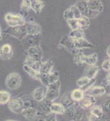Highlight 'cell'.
<instances>
[{"label": "cell", "instance_id": "cell-20", "mask_svg": "<svg viewBox=\"0 0 110 121\" xmlns=\"http://www.w3.org/2000/svg\"><path fill=\"white\" fill-rule=\"evenodd\" d=\"M98 71H99V68L97 65L88 66L85 70L84 75L88 77L89 79L96 78Z\"/></svg>", "mask_w": 110, "mask_h": 121}, {"label": "cell", "instance_id": "cell-39", "mask_svg": "<svg viewBox=\"0 0 110 121\" xmlns=\"http://www.w3.org/2000/svg\"><path fill=\"white\" fill-rule=\"evenodd\" d=\"M90 79H89L88 77L86 76H83L81 77H80L79 79H78L77 81V85L79 87H82L84 86V85H85L86 83L89 82Z\"/></svg>", "mask_w": 110, "mask_h": 121}, {"label": "cell", "instance_id": "cell-37", "mask_svg": "<svg viewBox=\"0 0 110 121\" xmlns=\"http://www.w3.org/2000/svg\"><path fill=\"white\" fill-rule=\"evenodd\" d=\"M95 82H96V78L90 79L89 80V82L86 83L85 85H84V86H82V87H80V89L82 90L85 92L87 90H88L90 88H91L92 86H93L94 85Z\"/></svg>", "mask_w": 110, "mask_h": 121}, {"label": "cell", "instance_id": "cell-35", "mask_svg": "<svg viewBox=\"0 0 110 121\" xmlns=\"http://www.w3.org/2000/svg\"><path fill=\"white\" fill-rule=\"evenodd\" d=\"M67 23L69 26L70 29L71 30H75V29H77L79 28V26H78V23H77V19H67Z\"/></svg>", "mask_w": 110, "mask_h": 121}, {"label": "cell", "instance_id": "cell-41", "mask_svg": "<svg viewBox=\"0 0 110 121\" xmlns=\"http://www.w3.org/2000/svg\"><path fill=\"white\" fill-rule=\"evenodd\" d=\"M102 69L106 72H110V59H107L104 60L102 63Z\"/></svg>", "mask_w": 110, "mask_h": 121}, {"label": "cell", "instance_id": "cell-8", "mask_svg": "<svg viewBox=\"0 0 110 121\" xmlns=\"http://www.w3.org/2000/svg\"><path fill=\"white\" fill-rule=\"evenodd\" d=\"M38 80L43 84V86H47L51 83H54L59 80V73L58 71L51 72L47 74H40Z\"/></svg>", "mask_w": 110, "mask_h": 121}, {"label": "cell", "instance_id": "cell-4", "mask_svg": "<svg viewBox=\"0 0 110 121\" xmlns=\"http://www.w3.org/2000/svg\"><path fill=\"white\" fill-rule=\"evenodd\" d=\"M5 21L9 27L23 26L26 21L23 15L13 13H7L5 15Z\"/></svg>", "mask_w": 110, "mask_h": 121}, {"label": "cell", "instance_id": "cell-7", "mask_svg": "<svg viewBox=\"0 0 110 121\" xmlns=\"http://www.w3.org/2000/svg\"><path fill=\"white\" fill-rule=\"evenodd\" d=\"M7 104L8 105L9 109L14 114H21L22 110L24 109L23 100L19 97L11 98Z\"/></svg>", "mask_w": 110, "mask_h": 121}, {"label": "cell", "instance_id": "cell-6", "mask_svg": "<svg viewBox=\"0 0 110 121\" xmlns=\"http://www.w3.org/2000/svg\"><path fill=\"white\" fill-rule=\"evenodd\" d=\"M26 56L35 61L42 62L43 57V52L40 45L30 46L26 51Z\"/></svg>", "mask_w": 110, "mask_h": 121}, {"label": "cell", "instance_id": "cell-13", "mask_svg": "<svg viewBox=\"0 0 110 121\" xmlns=\"http://www.w3.org/2000/svg\"><path fill=\"white\" fill-rule=\"evenodd\" d=\"M74 46L77 50H83L85 49H90L93 47L92 44L85 38L74 39Z\"/></svg>", "mask_w": 110, "mask_h": 121}, {"label": "cell", "instance_id": "cell-12", "mask_svg": "<svg viewBox=\"0 0 110 121\" xmlns=\"http://www.w3.org/2000/svg\"><path fill=\"white\" fill-rule=\"evenodd\" d=\"M13 56V50L11 45L4 44L0 47V58L3 60H10Z\"/></svg>", "mask_w": 110, "mask_h": 121}, {"label": "cell", "instance_id": "cell-31", "mask_svg": "<svg viewBox=\"0 0 110 121\" xmlns=\"http://www.w3.org/2000/svg\"><path fill=\"white\" fill-rule=\"evenodd\" d=\"M53 101H49L46 99H44L42 101H40V109L43 112V113H47L50 112V107Z\"/></svg>", "mask_w": 110, "mask_h": 121}, {"label": "cell", "instance_id": "cell-15", "mask_svg": "<svg viewBox=\"0 0 110 121\" xmlns=\"http://www.w3.org/2000/svg\"><path fill=\"white\" fill-rule=\"evenodd\" d=\"M90 114L95 116L97 120L99 121H105L108 119V118L104 114L103 108L101 105H94L90 109Z\"/></svg>", "mask_w": 110, "mask_h": 121}, {"label": "cell", "instance_id": "cell-1", "mask_svg": "<svg viewBox=\"0 0 110 121\" xmlns=\"http://www.w3.org/2000/svg\"><path fill=\"white\" fill-rule=\"evenodd\" d=\"M75 5L77 7L82 16H85L88 19H94L100 14L98 12L91 10L88 6L87 0H78Z\"/></svg>", "mask_w": 110, "mask_h": 121}, {"label": "cell", "instance_id": "cell-10", "mask_svg": "<svg viewBox=\"0 0 110 121\" xmlns=\"http://www.w3.org/2000/svg\"><path fill=\"white\" fill-rule=\"evenodd\" d=\"M97 103V100L94 96L85 94L83 99L79 102H76L77 107L83 109H90Z\"/></svg>", "mask_w": 110, "mask_h": 121}, {"label": "cell", "instance_id": "cell-21", "mask_svg": "<svg viewBox=\"0 0 110 121\" xmlns=\"http://www.w3.org/2000/svg\"><path fill=\"white\" fill-rule=\"evenodd\" d=\"M31 9L36 14H38L45 7V2L40 0H30Z\"/></svg>", "mask_w": 110, "mask_h": 121}, {"label": "cell", "instance_id": "cell-14", "mask_svg": "<svg viewBox=\"0 0 110 121\" xmlns=\"http://www.w3.org/2000/svg\"><path fill=\"white\" fill-rule=\"evenodd\" d=\"M85 95L92 96H100L104 95L106 93L105 88L102 86H92L88 90H87L84 92Z\"/></svg>", "mask_w": 110, "mask_h": 121}, {"label": "cell", "instance_id": "cell-36", "mask_svg": "<svg viewBox=\"0 0 110 121\" xmlns=\"http://www.w3.org/2000/svg\"><path fill=\"white\" fill-rule=\"evenodd\" d=\"M55 114L51 112H49L47 113H43V116L45 117V121H57V117H56Z\"/></svg>", "mask_w": 110, "mask_h": 121}, {"label": "cell", "instance_id": "cell-29", "mask_svg": "<svg viewBox=\"0 0 110 121\" xmlns=\"http://www.w3.org/2000/svg\"><path fill=\"white\" fill-rule=\"evenodd\" d=\"M11 99L10 93L6 90H0V105H5Z\"/></svg>", "mask_w": 110, "mask_h": 121}, {"label": "cell", "instance_id": "cell-42", "mask_svg": "<svg viewBox=\"0 0 110 121\" xmlns=\"http://www.w3.org/2000/svg\"><path fill=\"white\" fill-rule=\"evenodd\" d=\"M83 116H84L83 112H82L80 109H78L77 108L76 112H75V116H74V120H73V121H81V120L83 118Z\"/></svg>", "mask_w": 110, "mask_h": 121}, {"label": "cell", "instance_id": "cell-44", "mask_svg": "<svg viewBox=\"0 0 110 121\" xmlns=\"http://www.w3.org/2000/svg\"><path fill=\"white\" fill-rule=\"evenodd\" d=\"M110 72H108V74L107 75V76L105 77V79L103 80V82L107 87L110 88Z\"/></svg>", "mask_w": 110, "mask_h": 121}, {"label": "cell", "instance_id": "cell-28", "mask_svg": "<svg viewBox=\"0 0 110 121\" xmlns=\"http://www.w3.org/2000/svg\"><path fill=\"white\" fill-rule=\"evenodd\" d=\"M40 62H38V61H35L32 59L30 58V57L26 56L25 62H24V64H25L27 66L32 68L36 70H38L40 69Z\"/></svg>", "mask_w": 110, "mask_h": 121}, {"label": "cell", "instance_id": "cell-16", "mask_svg": "<svg viewBox=\"0 0 110 121\" xmlns=\"http://www.w3.org/2000/svg\"><path fill=\"white\" fill-rule=\"evenodd\" d=\"M54 63L51 60H48L45 62H41L39 69V73L40 74H47L52 72Z\"/></svg>", "mask_w": 110, "mask_h": 121}, {"label": "cell", "instance_id": "cell-26", "mask_svg": "<svg viewBox=\"0 0 110 121\" xmlns=\"http://www.w3.org/2000/svg\"><path fill=\"white\" fill-rule=\"evenodd\" d=\"M23 69L25 71L26 73L28 74L32 79L38 80L39 77H40V73H39L38 70H35V69H34L32 68L27 66L25 64L23 65Z\"/></svg>", "mask_w": 110, "mask_h": 121}, {"label": "cell", "instance_id": "cell-9", "mask_svg": "<svg viewBox=\"0 0 110 121\" xmlns=\"http://www.w3.org/2000/svg\"><path fill=\"white\" fill-rule=\"evenodd\" d=\"M59 46L63 47L72 55H74L77 51V49L74 46V39L71 38L68 35H65L62 38L61 40L59 41Z\"/></svg>", "mask_w": 110, "mask_h": 121}, {"label": "cell", "instance_id": "cell-30", "mask_svg": "<svg viewBox=\"0 0 110 121\" xmlns=\"http://www.w3.org/2000/svg\"><path fill=\"white\" fill-rule=\"evenodd\" d=\"M68 36L71 38H73V39H77V38H85V34L84 30L80 29V28H77L75 30H72L70 32Z\"/></svg>", "mask_w": 110, "mask_h": 121}, {"label": "cell", "instance_id": "cell-18", "mask_svg": "<svg viewBox=\"0 0 110 121\" xmlns=\"http://www.w3.org/2000/svg\"><path fill=\"white\" fill-rule=\"evenodd\" d=\"M87 2L91 10L99 13L103 11L104 6L101 0H87Z\"/></svg>", "mask_w": 110, "mask_h": 121}, {"label": "cell", "instance_id": "cell-34", "mask_svg": "<svg viewBox=\"0 0 110 121\" xmlns=\"http://www.w3.org/2000/svg\"><path fill=\"white\" fill-rule=\"evenodd\" d=\"M21 10L23 13H27L31 10V4L30 0H23L21 4Z\"/></svg>", "mask_w": 110, "mask_h": 121}, {"label": "cell", "instance_id": "cell-47", "mask_svg": "<svg viewBox=\"0 0 110 121\" xmlns=\"http://www.w3.org/2000/svg\"><path fill=\"white\" fill-rule=\"evenodd\" d=\"M2 39V34H1V26H0V40Z\"/></svg>", "mask_w": 110, "mask_h": 121}, {"label": "cell", "instance_id": "cell-27", "mask_svg": "<svg viewBox=\"0 0 110 121\" xmlns=\"http://www.w3.org/2000/svg\"><path fill=\"white\" fill-rule=\"evenodd\" d=\"M25 40L26 43H28L30 46H36L40 45V39L38 38V35H29L27 34L26 37L24 38Z\"/></svg>", "mask_w": 110, "mask_h": 121}, {"label": "cell", "instance_id": "cell-17", "mask_svg": "<svg viewBox=\"0 0 110 121\" xmlns=\"http://www.w3.org/2000/svg\"><path fill=\"white\" fill-rule=\"evenodd\" d=\"M38 111L37 109L34 108L33 107H30V108L23 109L21 114L23 115V116L27 120L34 121L36 115L38 114Z\"/></svg>", "mask_w": 110, "mask_h": 121}, {"label": "cell", "instance_id": "cell-2", "mask_svg": "<svg viewBox=\"0 0 110 121\" xmlns=\"http://www.w3.org/2000/svg\"><path fill=\"white\" fill-rule=\"evenodd\" d=\"M60 86H61V83L59 80L47 86L45 99L51 101H54L55 99H57L59 96Z\"/></svg>", "mask_w": 110, "mask_h": 121}, {"label": "cell", "instance_id": "cell-40", "mask_svg": "<svg viewBox=\"0 0 110 121\" xmlns=\"http://www.w3.org/2000/svg\"><path fill=\"white\" fill-rule=\"evenodd\" d=\"M64 18L65 19H75L74 18V15L73 13L72 12V10H71V8H68L66 9L64 13Z\"/></svg>", "mask_w": 110, "mask_h": 121}, {"label": "cell", "instance_id": "cell-45", "mask_svg": "<svg viewBox=\"0 0 110 121\" xmlns=\"http://www.w3.org/2000/svg\"><path fill=\"white\" fill-rule=\"evenodd\" d=\"M104 108L106 109L107 111H110V101L107 100L106 102L104 103Z\"/></svg>", "mask_w": 110, "mask_h": 121}, {"label": "cell", "instance_id": "cell-43", "mask_svg": "<svg viewBox=\"0 0 110 121\" xmlns=\"http://www.w3.org/2000/svg\"><path fill=\"white\" fill-rule=\"evenodd\" d=\"M23 106H24V108L32 107V103L31 101H30V100L23 101Z\"/></svg>", "mask_w": 110, "mask_h": 121}, {"label": "cell", "instance_id": "cell-32", "mask_svg": "<svg viewBox=\"0 0 110 121\" xmlns=\"http://www.w3.org/2000/svg\"><path fill=\"white\" fill-rule=\"evenodd\" d=\"M85 54L81 50H77L76 53L73 55L74 56V62L78 66H81L83 64V57Z\"/></svg>", "mask_w": 110, "mask_h": 121}, {"label": "cell", "instance_id": "cell-46", "mask_svg": "<svg viewBox=\"0 0 110 121\" xmlns=\"http://www.w3.org/2000/svg\"><path fill=\"white\" fill-rule=\"evenodd\" d=\"M110 46H109V47H107V51H106V52H107V56H108L109 57H110Z\"/></svg>", "mask_w": 110, "mask_h": 121}, {"label": "cell", "instance_id": "cell-38", "mask_svg": "<svg viewBox=\"0 0 110 121\" xmlns=\"http://www.w3.org/2000/svg\"><path fill=\"white\" fill-rule=\"evenodd\" d=\"M70 8H71V10L72 12L73 13V15H74V18L75 19H77L79 18H80L82 16L81 12L79 11V10L78 9V8L75 5H72V6L70 7Z\"/></svg>", "mask_w": 110, "mask_h": 121}, {"label": "cell", "instance_id": "cell-22", "mask_svg": "<svg viewBox=\"0 0 110 121\" xmlns=\"http://www.w3.org/2000/svg\"><path fill=\"white\" fill-rule=\"evenodd\" d=\"M50 112L55 114L64 115L65 112V108L61 103L52 102L50 107Z\"/></svg>", "mask_w": 110, "mask_h": 121}, {"label": "cell", "instance_id": "cell-25", "mask_svg": "<svg viewBox=\"0 0 110 121\" xmlns=\"http://www.w3.org/2000/svg\"><path fill=\"white\" fill-rule=\"evenodd\" d=\"M77 23L79 28L83 30H87L90 27V19L87 18L85 16H81L80 18L77 19Z\"/></svg>", "mask_w": 110, "mask_h": 121}, {"label": "cell", "instance_id": "cell-33", "mask_svg": "<svg viewBox=\"0 0 110 121\" xmlns=\"http://www.w3.org/2000/svg\"><path fill=\"white\" fill-rule=\"evenodd\" d=\"M61 103L64 105V107L66 109L68 108V107H70V106H71V105H73L75 103V102L72 99L71 96L66 95L64 96V97H62Z\"/></svg>", "mask_w": 110, "mask_h": 121}, {"label": "cell", "instance_id": "cell-19", "mask_svg": "<svg viewBox=\"0 0 110 121\" xmlns=\"http://www.w3.org/2000/svg\"><path fill=\"white\" fill-rule=\"evenodd\" d=\"M32 96L36 101L40 102L45 98V91L44 88L39 86L35 88L32 92Z\"/></svg>", "mask_w": 110, "mask_h": 121}, {"label": "cell", "instance_id": "cell-5", "mask_svg": "<svg viewBox=\"0 0 110 121\" xmlns=\"http://www.w3.org/2000/svg\"><path fill=\"white\" fill-rule=\"evenodd\" d=\"M22 79L17 73H11L8 74L6 79V85L10 90L18 89L21 85Z\"/></svg>", "mask_w": 110, "mask_h": 121}, {"label": "cell", "instance_id": "cell-23", "mask_svg": "<svg viewBox=\"0 0 110 121\" xmlns=\"http://www.w3.org/2000/svg\"><path fill=\"white\" fill-rule=\"evenodd\" d=\"M98 62V56L97 53H92L89 56L84 55L83 57V63L86 64L88 66L97 65Z\"/></svg>", "mask_w": 110, "mask_h": 121}, {"label": "cell", "instance_id": "cell-3", "mask_svg": "<svg viewBox=\"0 0 110 121\" xmlns=\"http://www.w3.org/2000/svg\"><path fill=\"white\" fill-rule=\"evenodd\" d=\"M7 34L17 38L19 40H23L27 35V30L24 25L23 26H15V27H7L5 30Z\"/></svg>", "mask_w": 110, "mask_h": 121}, {"label": "cell", "instance_id": "cell-24", "mask_svg": "<svg viewBox=\"0 0 110 121\" xmlns=\"http://www.w3.org/2000/svg\"><path fill=\"white\" fill-rule=\"evenodd\" d=\"M84 95V92L80 88H77V89L73 90L72 91L70 96L75 102H79V101H81L83 99Z\"/></svg>", "mask_w": 110, "mask_h": 121}, {"label": "cell", "instance_id": "cell-11", "mask_svg": "<svg viewBox=\"0 0 110 121\" xmlns=\"http://www.w3.org/2000/svg\"><path fill=\"white\" fill-rule=\"evenodd\" d=\"M24 26L29 35H40L42 32L41 26L34 21H25Z\"/></svg>", "mask_w": 110, "mask_h": 121}]
</instances>
